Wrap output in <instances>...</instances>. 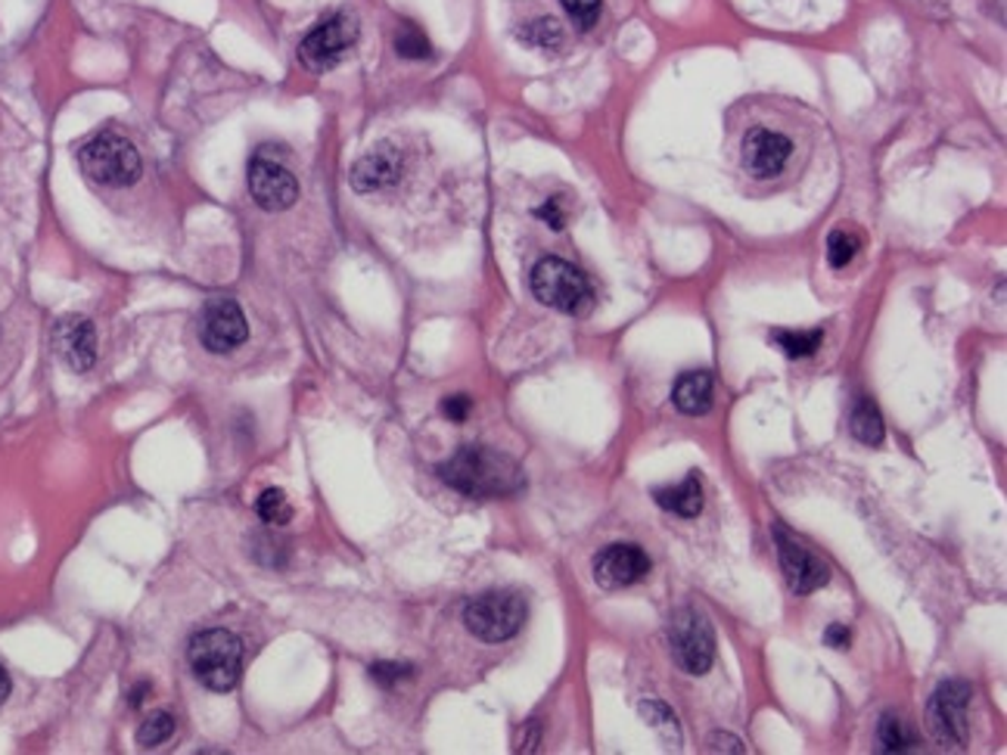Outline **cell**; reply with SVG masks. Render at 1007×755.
I'll return each instance as SVG.
<instances>
[{
  "instance_id": "15",
  "label": "cell",
  "mask_w": 1007,
  "mask_h": 755,
  "mask_svg": "<svg viewBox=\"0 0 1007 755\" xmlns=\"http://www.w3.org/2000/svg\"><path fill=\"white\" fill-rule=\"evenodd\" d=\"M402 152L395 150L392 143H379L371 152H364L362 159L352 166V175L348 181L358 193H376V190H386L392 183L402 178Z\"/></svg>"
},
{
  "instance_id": "23",
  "label": "cell",
  "mask_w": 1007,
  "mask_h": 755,
  "mask_svg": "<svg viewBox=\"0 0 1007 755\" xmlns=\"http://www.w3.org/2000/svg\"><path fill=\"white\" fill-rule=\"evenodd\" d=\"M256 514L268 526H286L293 519V507L286 500L284 488H265L256 498Z\"/></svg>"
},
{
  "instance_id": "19",
  "label": "cell",
  "mask_w": 1007,
  "mask_h": 755,
  "mask_svg": "<svg viewBox=\"0 0 1007 755\" xmlns=\"http://www.w3.org/2000/svg\"><path fill=\"white\" fill-rule=\"evenodd\" d=\"M768 342H774L787 358H809L825 342V330H771Z\"/></svg>"
},
{
  "instance_id": "34",
  "label": "cell",
  "mask_w": 1007,
  "mask_h": 755,
  "mask_svg": "<svg viewBox=\"0 0 1007 755\" xmlns=\"http://www.w3.org/2000/svg\"><path fill=\"white\" fill-rule=\"evenodd\" d=\"M7 696H10V675H7V668L0 665V706L7 703Z\"/></svg>"
},
{
  "instance_id": "29",
  "label": "cell",
  "mask_w": 1007,
  "mask_h": 755,
  "mask_svg": "<svg viewBox=\"0 0 1007 755\" xmlns=\"http://www.w3.org/2000/svg\"><path fill=\"white\" fill-rule=\"evenodd\" d=\"M566 215H570V209H566V197H551L544 206L535 209V218L544 221L551 230H563V227H566Z\"/></svg>"
},
{
  "instance_id": "14",
  "label": "cell",
  "mask_w": 1007,
  "mask_h": 755,
  "mask_svg": "<svg viewBox=\"0 0 1007 755\" xmlns=\"http://www.w3.org/2000/svg\"><path fill=\"white\" fill-rule=\"evenodd\" d=\"M53 346L60 351V358L76 374H88L97 364V330L88 318L81 315H69V318L57 320L53 327Z\"/></svg>"
},
{
  "instance_id": "4",
  "label": "cell",
  "mask_w": 1007,
  "mask_h": 755,
  "mask_svg": "<svg viewBox=\"0 0 1007 755\" xmlns=\"http://www.w3.org/2000/svg\"><path fill=\"white\" fill-rule=\"evenodd\" d=\"M529 284H532V292H535L539 302L554 308V311H563V315H585L594 302V292H591L585 274L556 256L542 258L532 268Z\"/></svg>"
},
{
  "instance_id": "11",
  "label": "cell",
  "mask_w": 1007,
  "mask_h": 755,
  "mask_svg": "<svg viewBox=\"0 0 1007 755\" xmlns=\"http://www.w3.org/2000/svg\"><path fill=\"white\" fill-rule=\"evenodd\" d=\"M774 542H778V557H781L787 585H790L793 594L806 597V594H815L818 588H825L827 578H830V569H827L825 559L815 557L809 547H802L797 538H790L781 526H774Z\"/></svg>"
},
{
  "instance_id": "24",
  "label": "cell",
  "mask_w": 1007,
  "mask_h": 755,
  "mask_svg": "<svg viewBox=\"0 0 1007 755\" xmlns=\"http://www.w3.org/2000/svg\"><path fill=\"white\" fill-rule=\"evenodd\" d=\"M171 734H175V715L156 712V715H150L144 725L137 727V743H140L144 749H156V746H162L166 741H171Z\"/></svg>"
},
{
  "instance_id": "18",
  "label": "cell",
  "mask_w": 1007,
  "mask_h": 755,
  "mask_svg": "<svg viewBox=\"0 0 1007 755\" xmlns=\"http://www.w3.org/2000/svg\"><path fill=\"white\" fill-rule=\"evenodd\" d=\"M638 712H641V718H644L646 725L660 734V741L665 743L669 749H678V746H681V727H678L675 712L669 709L665 703H660V699H644V703L638 706Z\"/></svg>"
},
{
  "instance_id": "27",
  "label": "cell",
  "mask_w": 1007,
  "mask_h": 755,
  "mask_svg": "<svg viewBox=\"0 0 1007 755\" xmlns=\"http://www.w3.org/2000/svg\"><path fill=\"white\" fill-rule=\"evenodd\" d=\"M579 29H591L601 19V0H560Z\"/></svg>"
},
{
  "instance_id": "35",
  "label": "cell",
  "mask_w": 1007,
  "mask_h": 755,
  "mask_svg": "<svg viewBox=\"0 0 1007 755\" xmlns=\"http://www.w3.org/2000/svg\"><path fill=\"white\" fill-rule=\"evenodd\" d=\"M147 694H150V684H144V687H137L135 694H131V706H140V703H144V699H147Z\"/></svg>"
},
{
  "instance_id": "16",
  "label": "cell",
  "mask_w": 1007,
  "mask_h": 755,
  "mask_svg": "<svg viewBox=\"0 0 1007 755\" xmlns=\"http://www.w3.org/2000/svg\"><path fill=\"white\" fill-rule=\"evenodd\" d=\"M672 401L681 414L688 417H700L712 408V377L707 370H688L681 374L672 389Z\"/></svg>"
},
{
  "instance_id": "30",
  "label": "cell",
  "mask_w": 1007,
  "mask_h": 755,
  "mask_svg": "<svg viewBox=\"0 0 1007 755\" xmlns=\"http://www.w3.org/2000/svg\"><path fill=\"white\" fill-rule=\"evenodd\" d=\"M470 410H473V398H470V395H452V398L442 401V414H445L452 424H464L466 417H470Z\"/></svg>"
},
{
  "instance_id": "21",
  "label": "cell",
  "mask_w": 1007,
  "mask_h": 755,
  "mask_svg": "<svg viewBox=\"0 0 1007 755\" xmlns=\"http://www.w3.org/2000/svg\"><path fill=\"white\" fill-rule=\"evenodd\" d=\"M516 38L526 47H535V50H560L563 47V29H560V22L551 19V16L526 22L523 29L516 31Z\"/></svg>"
},
{
  "instance_id": "20",
  "label": "cell",
  "mask_w": 1007,
  "mask_h": 755,
  "mask_svg": "<svg viewBox=\"0 0 1007 755\" xmlns=\"http://www.w3.org/2000/svg\"><path fill=\"white\" fill-rule=\"evenodd\" d=\"M852 436L861 441V445H880L883 436H887V429H883V417H880V410L873 405L871 398H861L852 410Z\"/></svg>"
},
{
  "instance_id": "28",
  "label": "cell",
  "mask_w": 1007,
  "mask_h": 755,
  "mask_svg": "<svg viewBox=\"0 0 1007 755\" xmlns=\"http://www.w3.org/2000/svg\"><path fill=\"white\" fill-rule=\"evenodd\" d=\"M414 675V668L411 665H402V663H374L371 665V678L379 684V687H395L398 681H407Z\"/></svg>"
},
{
  "instance_id": "6",
  "label": "cell",
  "mask_w": 1007,
  "mask_h": 755,
  "mask_svg": "<svg viewBox=\"0 0 1007 755\" xmlns=\"http://www.w3.org/2000/svg\"><path fill=\"white\" fill-rule=\"evenodd\" d=\"M669 644H672V656L681 672L688 675H707L712 663H715V635L712 625L703 613H697L691 606L678 609L669 625Z\"/></svg>"
},
{
  "instance_id": "22",
  "label": "cell",
  "mask_w": 1007,
  "mask_h": 755,
  "mask_svg": "<svg viewBox=\"0 0 1007 755\" xmlns=\"http://www.w3.org/2000/svg\"><path fill=\"white\" fill-rule=\"evenodd\" d=\"M877 737H880V746H883V753H908V749H915V734L908 731L899 715H892L887 712L883 718H880V725H877Z\"/></svg>"
},
{
  "instance_id": "13",
  "label": "cell",
  "mask_w": 1007,
  "mask_h": 755,
  "mask_svg": "<svg viewBox=\"0 0 1007 755\" xmlns=\"http://www.w3.org/2000/svg\"><path fill=\"white\" fill-rule=\"evenodd\" d=\"M650 559L638 544H610L594 557V578L601 588H629L644 582Z\"/></svg>"
},
{
  "instance_id": "25",
  "label": "cell",
  "mask_w": 1007,
  "mask_h": 755,
  "mask_svg": "<svg viewBox=\"0 0 1007 755\" xmlns=\"http://www.w3.org/2000/svg\"><path fill=\"white\" fill-rule=\"evenodd\" d=\"M395 50H398V57H405V60H426L430 57V41H426V34H423L417 26H402V29L395 31Z\"/></svg>"
},
{
  "instance_id": "10",
  "label": "cell",
  "mask_w": 1007,
  "mask_h": 755,
  "mask_svg": "<svg viewBox=\"0 0 1007 755\" xmlns=\"http://www.w3.org/2000/svg\"><path fill=\"white\" fill-rule=\"evenodd\" d=\"M793 159V140L774 128H752L743 137V150H740V162L747 168V175L768 181L778 178L783 168Z\"/></svg>"
},
{
  "instance_id": "17",
  "label": "cell",
  "mask_w": 1007,
  "mask_h": 755,
  "mask_svg": "<svg viewBox=\"0 0 1007 755\" xmlns=\"http://www.w3.org/2000/svg\"><path fill=\"white\" fill-rule=\"evenodd\" d=\"M653 498H656V504H660L662 510L691 519V516H697L703 510V485L697 479V473H691L684 483L672 485V488H660Z\"/></svg>"
},
{
  "instance_id": "26",
  "label": "cell",
  "mask_w": 1007,
  "mask_h": 755,
  "mask_svg": "<svg viewBox=\"0 0 1007 755\" xmlns=\"http://www.w3.org/2000/svg\"><path fill=\"white\" fill-rule=\"evenodd\" d=\"M858 252V237L852 234H846V230H833L830 234V240H827V261H830V268H837L842 271Z\"/></svg>"
},
{
  "instance_id": "2",
  "label": "cell",
  "mask_w": 1007,
  "mask_h": 755,
  "mask_svg": "<svg viewBox=\"0 0 1007 755\" xmlns=\"http://www.w3.org/2000/svg\"><path fill=\"white\" fill-rule=\"evenodd\" d=\"M187 659H190V672H194L196 681L206 691L227 694V691H234L240 684L243 640L234 632H227V628L199 632L190 640Z\"/></svg>"
},
{
  "instance_id": "12",
  "label": "cell",
  "mask_w": 1007,
  "mask_h": 755,
  "mask_svg": "<svg viewBox=\"0 0 1007 755\" xmlns=\"http://www.w3.org/2000/svg\"><path fill=\"white\" fill-rule=\"evenodd\" d=\"M249 336V324H246V315L240 311V305L234 299H211L206 308H203V318H199V339L209 351H218V355H227L234 348H240Z\"/></svg>"
},
{
  "instance_id": "31",
  "label": "cell",
  "mask_w": 1007,
  "mask_h": 755,
  "mask_svg": "<svg viewBox=\"0 0 1007 755\" xmlns=\"http://www.w3.org/2000/svg\"><path fill=\"white\" fill-rule=\"evenodd\" d=\"M539 743H542V727L539 722H529L526 731H520V737H516V753H535Z\"/></svg>"
},
{
  "instance_id": "1",
  "label": "cell",
  "mask_w": 1007,
  "mask_h": 755,
  "mask_svg": "<svg viewBox=\"0 0 1007 755\" xmlns=\"http://www.w3.org/2000/svg\"><path fill=\"white\" fill-rule=\"evenodd\" d=\"M438 476L466 498H504L523 488L520 464L485 445H464L452 460L438 467Z\"/></svg>"
},
{
  "instance_id": "9",
  "label": "cell",
  "mask_w": 1007,
  "mask_h": 755,
  "mask_svg": "<svg viewBox=\"0 0 1007 755\" xmlns=\"http://www.w3.org/2000/svg\"><path fill=\"white\" fill-rule=\"evenodd\" d=\"M246 181H249V193L258 202V209L265 212H286L296 199H299V181L296 175L277 162L272 152H256L253 162L246 168Z\"/></svg>"
},
{
  "instance_id": "3",
  "label": "cell",
  "mask_w": 1007,
  "mask_h": 755,
  "mask_svg": "<svg viewBox=\"0 0 1007 755\" xmlns=\"http://www.w3.org/2000/svg\"><path fill=\"white\" fill-rule=\"evenodd\" d=\"M526 616V597L516 590H485L464 606L466 632L485 644H501V640L520 635Z\"/></svg>"
},
{
  "instance_id": "32",
  "label": "cell",
  "mask_w": 1007,
  "mask_h": 755,
  "mask_svg": "<svg viewBox=\"0 0 1007 755\" xmlns=\"http://www.w3.org/2000/svg\"><path fill=\"white\" fill-rule=\"evenodd\" d=\"M709 749L712 753H747V746L731 737V734H722V731H715L712 737H709Z\"/></svg>"
},
{
  "instance_id": "7",
  "label": "cell",
  "mask_w": 1007,
  "mask_h": 755,
  "mask_svg": "<svg viewBox=\"0 0 1007 755\" xmlns=\"http://www.w3.org/2000/svg\"><path fill=\"white\" fill-rule=\"evenodd\" d=\"M967 706H970L967 681L939 684L927 703V731L932 741L942 743L948 749H961L967 743Z\"/></svg>"
},
{
  "instance_id": "8",
  "label": "cell",
  "mask_w": 1007,
  "mask_h": 755,
  "mask_svg": "<svg viewBox=\"0 0 1007 755\" xmlns=\"http://www.w3.org/2000/svg\"><path fill=\"white\" fill-rule=\"evenodd\" d=\"M355 41H358V19L336 13L305 34V41L299 44V60L308 72H330Z\"/></svg>"
},
{
  "instance_id": "33",
  "label": "cell",
  "mask_w": 1007,
  "mask_h": 755,
  "mask_svg": "<svg viewBox=\"0 0 1007 755\" xmlns=\"http://www.w3.org/2000/svg\"><path fill=\"white\" fill-rule=\"evenodd\" d=\"M849 640H852V635H849V628H846V625H830V628L825 632L827 647L846 649L849 647Z\"/></svg>"
},
{
  "instance_id": "5",
  "label": "cell",
  "mask_w": 1007,
  "mask_h": 755,
  "mask_svg": "<svg viewBox=\"0 0 1007 755\" xmlns=\"http://www.w3.org/2000/svg\"><path fill=\"white\" fill-rule=\"evenodd\" d=\"M81 171L103 187H131L140 178V156L119 131H100L78 150Z\"/></svg>"
}]
</instances>
